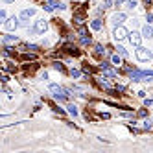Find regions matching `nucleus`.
Instances as JSON below:
<instances>
[{
  "label": "nucleus",
  "mask_w": 153,
  "mask_h": 153,
  "mask_svg": "<svg viewBox=\"0 0 153 153\" xmlns=\"http://www.w3.org/2000/svg\"><path fill=\"white\" fill-rule=\"evenodd\" d=\"M50 92L57 98L59 102H66V90H63L59 85H55V83H52L50 85Z\"/></svg>",
  "instance_id": "f257e3e1"
},
{
  "label": "nucleus",
  "mask_w": 153,
  "mask_h": 153,
  "mask_svg": "<svg viewBox=\"0 0 153 153\" xmlns=\"http://www.w3.org/2000/svg\"><path fill=\"white\" fill-rule=\"evenodd\" d=\"M66 6L65 4H61L59 0H44V6H43V9L44 11H54V9H65Z\"/></svg>",
  "instance_id": "f03ea898"
},
{
  "label": "nucleus",
  "mask_w": 153,
  "mask_h": 153,
  "mask_svg": "<svg viewBox=\"0 0 153 153\" xmlns=\"http://www.w3.org/2000/svg\"><path fill=\"white\" fill-rule=\"evenodd\" d=\"M113 35H114V39L116 41H122V39H126V37H129V31L126 30V28H124L122 24L120 26H116L114 28V31H113Z\"/></svg>",
  "instance_id": "7ed1b4c3"
},
{
  "label": "nucleus",
  "mask_w": 153,
  "mask_h": 153,
  "mask_svg": "<svg viewBox=\"0 0 153 153\" xmlns=\"http://www.w3.org/2000/svg\"><path fill=\"white\" fill-rule=\"evenodd\" d=\"M151 57V52L144 46H137V59L138 61H148Z\"/></svg>",
  "instance_id": "20e7f679"
},
{
  "label": "nucleus",
  "mask_w": 153,
  "mask_h": 153,
  "mask_svg": "<svg viewBox=\"0 0 153 153\" xmlns=\"http://www.w3.org/2000/svg\"><path fill=\"white\" fill-rule=\"evenodd\" d=\"M46 30H48V22H46L44 19L37 20V22H35V26L31 28V31H33V33H44Z\"/></svg>",
  "instance_id": "39448f33"
},
{
  "label": "nucleus",
  "mask_w": 153,
  "mask_h": 153,
  "mask_svg": "<svg viewBox=\"0 0 153 153\" xmlns=\"http://www.w3.org/2000/svg\"><path fill=\"white\" fill-rule=\"evenodd\" d=\"M4 28H6L8 31H11V30H17V28H19V19H17V17H11V19H8V20L4 22Z\"/></svg>",
  "instance_id": "423d86ee"
},
{
  "label": "nucleus",
  "mask_w": 153,
  "mask_h": 153,
  "mask_svg": "<svg viewBox=\"0 0 153 153\" xmlns=\"http://www.w3.org/2000/svg\"><path fill=\"white\" fill-rule=\"evenodd\" d=\"M129 41H131V44H133V46H140L142 44V35H140V33H137V31H131L129 33Z\"/></svg>",
  "instance_id": "0eeeda50"
},
{
  "label": "nucleus",
  "mask_w": 153,
  "mask_h": 153,
  "mask_svg": "<svg viewBox=\"0 0 153 153\" xmlns=\"http://www.w3.org/2000/svg\"><path fill=\"white\" fill-rule=\"evenodd\" d=\"M124 20H126V15H124V13H114V15H113V24L114 26L124 24Z\"/></svg>",
  "instance_id": "6e6552de"
},
{
  "label": "nucleus",
  "mask_w": 153,
  "mask_h": 153,
  "mask_svg": "<svg viewBox=\"0 0 153 153\" xmlns=\"http://www.w3.org/2000/svg\"><path fill=\"white\" fill-rule=\"evenodd\" d=\"M2 43L4 44H15V43H19V37L17 35H4L2 37Z\"/></svg>",
  "instance_id": "1a4fd4ad"
},
{
  "label": "nucleus",
  "mask_w": 153,
  "mask_h": 153,
  "mask_svg": "<svg viewBox=\"0 0 153 153\" xmlns=\"http://www.w3.org/2000/svg\"><path fill=\"white\" fill-rule=\"evenodd\" d=\"M142 37H146V39H151V37H153V28H151L149 24H146V26L142 28Z\"/></svg>",
  "instance_id": "9d476101"
},
{
  "label": "nucleus",
  "mask_w": 153,
  "mask_h": 153,
  "mask_svg": "<svg viewBox=\"0 0 153 153\" xmlns=\"http://www.w3.org/2000/svg\"><path fill=\"white\" fill-rule=\"evenodd\" d=\"M35 15V9L33 8H28V9H24L22 13H20V19H30V17H33Z\"/></svg>",
  "instance_id": "9b49d317"
},
{
  "label": "nucleus",
  "mask_w": 153,
  "mask_h": 153,
  "mask_svg": "<svg viewBox=\"0 0 153 153\" xmlns=\"http://www.w3.org/2000/svg\"><path fill=\"white\" fill-rule=\"evenodd\" d=\"M144 78V72H140V70H131V79L133 81H140Z\"/></svg>",
  "instance_id": "f8f14e48"
},
{
  "label": "nucleus",
  "mask_w": 153,
  "mask_h": 153,
  "mask_svg": "<svg viewBox=\"0 0 153 153\" xmlns=\"http://www.w3.org/2000/svg\"><path fill=\"white\" fill-rule=\"evenodd\" d=\"M90 28H92V30H96V31H100L102 28H103V24H102V20H100V19H94L92 22H90Z\"/></svg>",
  "instance_id": "ddd939ff"
},
{
  "label": "nucleus",
  "mask_w": 153,
  "mask_h": 153,
  "mask_svg": "<svg viewBox=\"0 0 153 153\" xmlns=\"http://www.w3.org/2000/svg\"><path fill=\"white\" fill-rule=\"evenodd\" d=\"M74 20H76V22H78V24H81L83 20H85V15H83L81 11H79V13H76V15H74Z\"/></svg>",
  "instance_id": "4468645a"
},
{
  "label": "nucleus",
  "mask_w": 153,
  "mask_h": 153,
  "mask_svg": "<svg viewBox=\"0 0 153 153\" xmlns=\"http://www.w3.org/2000/svg\"><path fill=\"white\" fill-rule=\"evenodd\" d=\"M111 61H113V65H114V66H118L122 59H120V55H118V54H114V55H111Z\"/></svg>",
  "instance_id": "2eb2a0df"
},
{
  "label": "nucleus",
  "mask_w": 153,
  "mask_h": 153,
  "mask_svg": "<svg viewBox=\"0 0 153 153\" xmlns=\"http://www.w3.org/2000/svg\"><path fill=\"white\" fill-rule=\"evenodd\" d=\"M66 109H68V113H70L72 116H78V107H76V105H72V103H70Z\"/></svg>",
  "instance_id": "dca6fc26"
},
{
  "label": "nucleus",
  "mask_w": 153,
  "mask_h": 153,
  "mask_svg": "<svg viewBox=\"0 0 153 153\" xmlns=\"http://www.w3.org/2000/svg\"><path fill=\"white\" fill-rule=\"evenodd\" d=\"M103 74L109 76V78H116V72L113 70V68H105V70H103Z\"/></svg>",
  "instance_id": "f3484780"
},
{
  "label": "nucleus",
  "mask_w": 153,
  "mask_h": 153,
  "mask_svg": "<svg viewBox=\"0 0 153 153\" xmlns=\"http://www.w3.org/2000/svg\"><path fill=\"white\" fill-rule=\"evenodd\" d=\"M94 50H96V55H98V57H100V55H102L103 52H105V50H103V46H102V44H96V46H94Z\"/></svg>",
  "instance_id": "a211bd4d"
},
{
  "label": "nucleus",
  "mask_w": 153,
  "mask_h": 153,
  "mask_svg": "<svg viewBox=\"0 0 153 153\" xmlns=\"http://www.w3.org/2000/svg\"><path fill=\"white\" fill-rule=\"evenodd\" d=\"M70 76H72V78H79L81 72L78 70V68H72V70H70Z\"/></svg>",
  "instance_id": "6ab92c4d"
},
{
  "label": "nucleus",
  "mask_w": 153,
  "mask_h": 153,
  "mask_svg": "<svg viewBox=\"0 0 153 153\" xmlns=\"http://www.w3.org/2000/svg\"><path fill=\"white\" fill-rule=\"evenodd\" d=\"M54 68H55V70H59V72H65V66L61 63H54Z\"/></svg>",
  "instance_id": "aec40b11"
},
{
  "label": "nucleus",
  "mask_w": 153,
  "mask_h": 153,
  "mask_svg": "<svg viewBox=\"0 0 153 153\" xmlns=\"http://www.w3.org/2000/svg\"><path fill=\"white\" fill-rule=\"evenodd\" d=\"M22 59H30V61H33V59H35V55H33V54H22Z\"/></svg>",
  "instance_id": "412c9836"
},
{
  "label": "nucleus",
  "mask_w": 153,
  "mask_h": 153,
  "mask_svg": "<svg viewBox=\"0 0 153 153\" xmlns=\"http://www.w3.org/2000/svg\"><path fill=\"white\" fill-rule=\"evenodd\" d=\"M81 44H90V37L89 35H83L81 37Z\"/></svg>",
  "instance_id": "4be33fe9"
},
{
  "label": "nucleus",
  "mask_w": 153,
  "mask_h": 153,
  "mask_svg": "<svg viewBox=\"0 0 153 153\" xmlns=\"http://www.w3.org/2000/svg\"><path fill=\"white\" fill-rule=\"evenodd\" d=\"M0 20H2V22H6V20H8V15H6V11H4V9L0 11Z\"/></svg>",
  "instance_id": "5701e85b"
},
{
  "label": "nucleus",
  "mask_w": 153,
  "mask_h": 153,
  "mask_svg": "<svg viewBox=\"0 0 153 153\" xmlns=\"http://www.w3.org/2000/svg\"><path fill=\"white\" fill-rule=\"evenodd\" d=\"M78 33H79V35H81V37H83V35H87V28H83V26H81V28H79V30H78Z\"/></svg>",
  "instance_id": "b1692460"
},
{
  "label": "nucleus",
  "mask_w": 153,
  "mask_h": 153,
  "mask_svg": "<svg viewBox=\"0 0 153 153\" xmlns=\"http://www.w3.org/2000/svg\"><path fill=\"white\" fill-rule=\"evenodd\" d=\"M118 54H120V55H127V52H126V48H124V46H118Z\"/></svg>",
  "instance_id": "393cba45"
},
{
  "label": "nucleus",
  "mask_w": 153,
  "mask_h": 153,
  "mask_svg": "<svg viewBox=\"0 0 153 153\" xmlns=\"http://www.w3.org/2000/svg\"><path fill=\"white\" fill-rule=\"evenodd\" d=\"M138 116H140V118L148 116V111H146V109H140V111H138Z\"/></svg>",
  "instance_id": "a878e982"
},
{
  "label": "nucleus",
  "mask_w": 153,
  "mask_h": 153,
  "mask_svg": "<svg viewBox=\"0 0 153 153\" xmlns=\"http://www.w3.org/2000/svg\"><path fill=\"white\" fill-rule=\"evenodd\" d=\"M113 6V0H103V8H111Z\"/></svg>",
  "instance_id": "bb28decb"
},
{
  "label": "nucleus",
  "mask_w": 153,
  "mask_h": 153,
  "mask_svg": "<svg viewBox=\"0 0 153 153\" xmlns=\"http://www.w3.org/2000/svg\"><path fill=\"white\" fill-rule=\"evenodd\" d=\"M146 20H148V24L153 22V15H151V13H148V15H146Z\"/></svg>",
  "instance_id": "cd10ccee"
},
{
  "label": "nucleus",
  "mask_w": 153,
  "mask_h": 153,
  "mask_svg": "<svg viewBox=\"0 0 153 153\" xmlns=\"http://www.w3.org/2000/svg\"><path fill=\"white\" fill-rule=\"evenodd\" d=\"M151 103H153V100H149V98H146V100H144V105H146V107L151 105Z\"/></svg>",
  "instance_id": "c85d7f7f"
},
{
  "label": "nucleus",
  "mask_w": 153,
  "mask_h": 153,
  "mask_svg": "<svg viewBox=\"0 0 153 153\" xmlns=\"http://www.w3.org/2000/svg\"><path fill=\"white\" fill-rule=\"evenodd\" d=\"M135 6H137V2H135V0H129V6H127V8H131V9H133Z\"/></svg>",
  "instance_id": "c756f323"
},
{
  "label": "nucleus",
  "mask_w": 153,
  "mask_h": 153,
  "mask_svg": "<svg viewBox=\"0 0 153 153\" xmlns=\"http://www.w3.org/2000/svg\"><path fill=\"white\" fill-rule=\"evenodd\" d=\"M144 4H146V8H149V6H151V0H144Z\"/></svg>",
  "instance_id": "7c9ffc66"
},
{
  "label": "nucleus",
  "mask_w": 153,
  "mask_h": 153,
  "mask_svg": "<svg viewBox=\"0 0 153 153\" xmlns=\"http://www.w3.org/2000/svg\"><path fill=\"white\" fill-rule=\"evenodd\" d=\"M4 4H11V2H15V0H2Z\"/></svg>",
  "instance_id": "2f4dec72"
},
{
  "label": "nucleus",
  "mask_w": 153,
  "mask_h": 153,
  "mask_svg": "<svg viewBox=\"0 0 153 153\" xmlns=\"http://www.w3.org/2000/svg\"><path fill=\"white\" fill-rule=\"evenodd\" d=\"M116 2H118V4H120V2H124V0H116Z\"/></svg>",
  "instance_id": "473e14b6"
}]
</instances>
